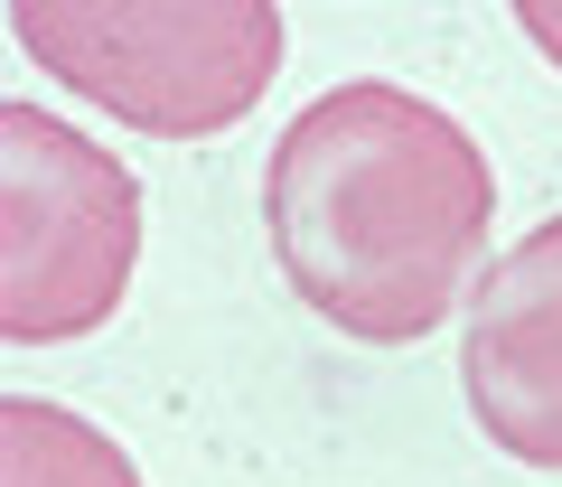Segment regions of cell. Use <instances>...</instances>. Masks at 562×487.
Segmentation results:
<instances>
[{
	"label": "cell",
	"instance_id": "1",
	"mask_svg": "<svg viewBox=\"0 0 562 487\" xmlns=\"http://www.w3.org/2000/svg\"><path fill=\"white\" fill-rule=\"evenodd\" d=\"M262 225L310 309L366 347H413L469 301V272L497 225L469 122L413 84H328L272 141Z\"/></svg>",
	"mask_w": 562,
	"mask_h": 487
},
{
	"label": "cell",
	"instance_id": "2",
	"mask_svg": "<svg viewBox=\"0 0 562 487\" xmlns=\"http://www.w3.org/2000/svg\"><path fill=\"white\" fill-rule=\"evenodd\" d=\"M10 38L150 141H216L281 76L272 0H20Z\"/></svg>",
	"mask_w": 562,
	"mask_h": 487
},
{
	"label": "cell",
	"instance_id": "3",
	"mask_svg": "<svg viewBox=\"0 0 562 487\" xmlns=\"http://www.w3.org/2000/svg\"><path fill=\"white\" fill-rule=\"evenodd\" d=\"M140 263V188L47 103H0V338L57 347L122 309Z\"/></svg>",
	"mask_w": 562,
	"mask_h": 487
},
{
	"label": "cell",
	"instance_id": "4",
	"mask_svg": "<svg viewBox=\"0 0 562 487\" xmlns=\"http://www.w3.org/2000/svg\"><path fill=\"white\" fill-rule=\"evenodd\" d=\"M460 385L506 460L562 468V216H543L479 272L460 328Z\"/></svg>",
	"mask_w": 562,
	"mask_h": 487
},
{
	"label": "cell",
	"instance_id": "5",
	"mask_svg": "<svg viewBox=\"0 0 562 487\" xmlns=\"http://www.w3.org/2000/svg\"><path fill=\"white\" fill-rule=\"evenodd\" d=\"M0 487H140V468L103 422L47 404V394H10L0 404Z\"/></svg>",
	"mask_w": 562,
	"mask_h": 487
},
{
	"label": "cell",
	"instance_id": "6",
	"mask_svg": "<svg viewBox=\"0 0 562 487\" xmlns=\"http://www.w3.org/2000/svg\"><path fill=\"white\" fill-rule=\"evenodd\" d=\"M516 29H525V38H535L543 57L562 66V0H516Z\"/></svg>",
	"mask_w": 562,
	"mask_h": 487
}]
</instances>
